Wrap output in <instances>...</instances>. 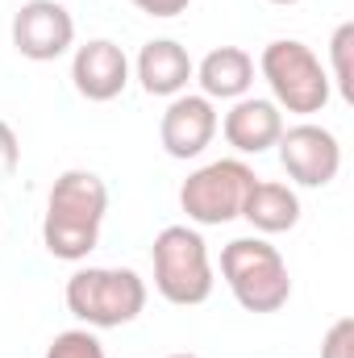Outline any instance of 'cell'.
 I'll return each instance as SVG.
<instances>
[{"label":"cell","instance_id":"obj_6","mask_svg":"<svg viewBox=\"0 0 354 358\" xmlns=\"http://www.w3.org/2000/svg\"><path fill=\"white\" fill-rule=\"evenodd\" d=\"M255 171L242 159H217L196 167L179 187V208L187 213L192 225H229L242 217L246 192L255 183Z\"/></svg>","mask_w":354,"mask_h":358},{"label":"cell","instance_id":"obj_19","mask_svg":"<svg viewBox=\"0 0 354 358\" xmlns=\"http://www.w3.org/2000/svg\"><path fill=\"white\" fill-rule=\"evenodd\" d=\"M138 13H146V17H159V21H171L179 13H187V4L192 0H129Z\"/></svg>","mask_w":354,"mask_h":358},{"label":"cell","instance_id":"obj_9","mask_svg":"<svg viewBox=\"0 0 354 358\" xmlns=\"http://www.w3.org/2000/svg\"><path fill=\"white\" fill-rule=\"evenodd\" d=\"M217 125H221V117H217L208 96L179 92V96H171V104H167V113L159 121V142H163V150L171 159L187 163V159H200L213 146Z\"/></svg>","mask_w":354,"mask_h":358},{"label":"cell","instance_id":"obj_8","mask_svg":"<svg viewBox=\"0 0 354 358\" xmlns=\"http://www.w3.org/2000/svg\"><path fill=\"white\" fill-rule=\"evenodd\" d=\"M275 146H279V167L300 187H325L342 171V146L325 125L300 121V125L283 129Z\"/></svg>","mask_w":354,"mask_h":358},{"label":"cell","instance_id":"obj_5","mask_svg":"<svg viewBox=\"0 0 354 358\" xmlns=\"http://www.w3.org/2000/svg\"><path fill=\"white\" fill-rule=\"evenodd\" d=\"M221 279L246 313H279L292 300V275L267 238H234L221 250Z\"/></svg>","mask_w":354,"mask_h":358},{"label":"cell","instance_id":"obj_12","mask_svg":"<svg viewBox=\"0 0 354 358\" xmlns=\"http://www.w3.org/2000/svg\"><path fill=\"white\" fill-rule=\"evenodd\" d=\"M134 76H138V84H142L146 96L171 100L179 92H187L192 76H196V63H192L187 46H179L176 38H150V42L138 50Z\"/></svg>","mask_w":354,"mask_h":358},{"label":"cell","instance_id":"obj_13","mask_svg":"<svg viewBox=\"0 0 354 358\" xmlns=\"http://www.w3.org/2000/svg\"><path fill=\"white\" fill-rule=\"evenodd\" d=\"M192 80L200 84V96L208 100H242L255 88V59L242 46H213L196 63Z\"/></svg>","mask_w":354,"mask_h":358},{"label":"cell","instance_id":"obj_10","mask_svg":"<svg viewBox=\"0 0 354 358\" xmlns=\"http://www.w3.org/2000/svg\"><path fill=\"white\" fill-rule=\"evenodd\" d=\"M71 84L92 104L117 100L125 92V84H129L125 50L117 42H108V38H92L84 46H76V55H71Z\"/></svg>","mask_w":354,"mask_h":358},{"label":"cell","instance_id":"obj_1","mask_svg":"<svg viewBox=\"0 0 354 358\" xmlns=\"http://www.w3.org/2000/svg\"><path fill=\"white\" fill-rule=\"evenodd\" d=\"M104 213H108V183L84 167L63 171L46 196L42 246L63 263H84L100 242Z\"/></svg>","mask_w":354,"mask_h":358},{"label":"cell","instance_id":"obj_3","mask_svg":"<svg viewBox=\"0 0 354 358\" xmlns=\"http://www.w3.org/2000/svg\"><path fill=\"white\" fill-rule=\"evenodd\" d=\"M259 76L271 88V100L279 104V113H296V117H313L330 104V71L321 67V59L296 42V38H275L267 42L259 55Z\"/></svg>","mask_w":354,"mask_h":358},{"label":"cell","instance_id":"obj_7","mask_svg":"<svg viewBox=\"0 0 354 358\" xmlns=\"http://www.w3.org/2000/svg\"><path fill=\"white\" fill-rule=\"evenodd\" d=\"M13 50L29 63H55L76 46V17L63 0H25L13 13Z\"/></svg>","mask_w":354,"mask_h":358},{"label":"cell","instance_id":"obj_20","mask_svg":"<svg viewBox=\"0 0 354 358\" xmlns=\"http://www.w3.org/2000/svg\"><path fill=\"white\" fill-rule=\"evenodd\" d=\"M271 4H300V0H271Z\"/></svg>","mask_w":354,"mask_h":358},{"label":"cell","instance_id":"obj_11","mask_svg":"<svg viewBox=\"0 0 354 358\" xmlns=\"http://www.w3.org/2000/svg\"><path fill=\"white\" fill-rule=\"evenodd\" d=\"M225 134V142L238 150V155H263L279 142V134L288 129L283 125V113L275 100H263V96H242L234 100V108L221 117L217 125Z\"/></svg>","mask_w":354,"mask_h":358},{"label":"cell","instance_id":"obj_18","mask_svg":"<svg viewBox=\"0 0 354 358\" xmlns=\"http://www.w3.org/2000/svg\"><path fill=\"white\" fill-rule=\"evenodd\" d=\"M21 163V142H17V129L8 121H0V183L17 171Z\"/></svg>","mask_w":354,"mask_h":358},{"label":"cell","instance_id":"obj_4","mask_svg":"<svg viewBox=\"0 0 354 358\" xmlns=\"http://www.w3.org/2000/svg\"><path fill=\"white\" fill-rule=\"evenodd\" d=\"M150 263H155V292L167 304L196 308L213 296L217 279H213V259H208L200 229H192V225L159 229V238L150 246Z\"/></svg>","mask_w":354,"mask_h":358},{"label":"cell","instance_id":"obj_21","mask_svg":"<svg viewBox=\"0 0 354 358\" xmlns=\"http://www.w3.org/2000/svg\"><path fill=\"white\" fill-rule=\"evenodd\" d=\"M167 358H200V355H167Z\"/></svg>","mask_w":354,"mask_h":358},{"label":"cell","instance_id":"obj_2","mask_svg":"<svg viewBox=\"0 0 354 358\" xmlns=\"http://www.w3.org/2000/svg\"><path fill=\"white\" fill-rule=\"evenodd\" d=\"M67 308L88 329H121L146 308V279L134 267H80L67 279Z\"/></svg>","mask_w":354,"mask_h":358},{"label":"cell","instance_id":"obj_15","mask_svg":"<svg viewBox=\"0 0 354 358\" xmlns=\"http://www.w3.org/2000/svg\"><path fill=\"white\" fill-rule=\"evenodd\" d=\"M330 88H338V96L354 104V21H342L330 38Z\"/></svg>","mask_w":354,"mask_h":358},{"label":"cell","instance_id":"obj_16","mask_svg":"<svg viewBox=\"0 0 354 358\" xmlns=\"http://www.w3.org/2000/svg\"><path fill=\"white\" fill-rule=\"evenodd\" d=\"M42 358H104V346L92 329H67L46 346Z\"/></svg>","mask_w":354,"mask_h":358},{"label":"cell","instance_id":"obj_17","mask_svg":"<svg viewBox=\"0 0 354 358\" xmlns=\"http://www.w3.org/2000/svg\"><path fill=\"white\" fill-rule=\"evenodd\" d=\"M321 358H354V317H338L321 342Z\"/></svg>","mask_w":354,"mask_h":358},{"label":"cell","instance_id":"obj_14","mask_svg":"<svg viewBox=\"0 0 354 358\" xmlns=\"http://www.w3.org/2000/svg\"><path fill=\"white\" fill-rule=\"evenodd\" d=\"M242 217L255 225V234H288L300 221V196L288 183L275 179H255L242 204Z\"/></svg>","mask_w":354,"mask_h":358}]
</instances>
